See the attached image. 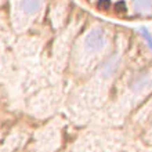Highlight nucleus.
Here are the masks:
<instances>
[{
  "mask_svg": "<svg viewBox=\"0 0 152 152\" xmlns=\"http://www.w3.org/2000/svg\"><path fill=\"white\" fill-rule=\"evenodd\" d=\"M61 144L60 129L56 126L44 127L35 137V147L36 152H56Z\"/></svg>",
  "mask_w": 152,
  "mask_h": 152,
  "instance_id": "39448f33",
  "label": "nucleus"
},
{
  "mask_svg": "<svg viewBox=\"0 0 152 152\" xmlns=\"http://www.w3.org/2000/svg\"><path fill=\"white\" fill-rule=\"evenodd\" d=\"M122 66H123V48L122 46H116L113 51L111 50L108 56L96 66V72L93 76L94 84L102 87L113 82L122 71Z\"/></svg>",
  "mask_w": 152,
  "mask_h": 152,
  "instance_id": "20e7f679",
  "label": "nucleus"
},
{
  "mask_svg": "<svg viewBox=\"0 0 152 152\" xmlns=\"http://www.w3.org/2000/svg\"><path fill=\"white\" fill-rule=\"evenodd\" d=\"M46 0H12L11 20L17 31L28 29L43 14Z\"/></svg>",
  "mask_w": 152,
  "mask_h": 152,
  "instance_id": "7ed1b4c3",
  "label": "nucleus"
},
{
  "mask_svg": "<svg viewBox=\"0 0 152 152\" xmlns=\"http://www.w3.org/2000/svg\"><path fill=\"white\" fill-rule=\"evenodd\" d=\"M144 140L149 144H152V116L148 120V123L144 126Z\"/></svg>",
  "mask_w": 152,
  "mask_h": 152,
  "instance_id": "0eeeda50",
  "label": "nucleus"
},
{
  "mask_svg": "<svg viewBox=\"0 0 152 152\" xmlns=\"http://www.w3.org/2000/svg\"><path fill=\"white\" fill-rule=\"evenodd\" d=\"M132 10L137 15H149L152 12V0H132Z\"/></svg>",
  "mask_w": 152,
  "mask_h": 152,
  "instance_id": "423d86ee",
  "label": "nucleus"
},
{
  "mask_svg": "<svg viewBox=\"0 0 152 152\" xmlns=\"http://www.w3.org/2000/svg\"><path fill=\"white\" fill-rule=\"evenodd\" d=\"M1 3H3V0H0V4H1Z\"/></svg>",
  "mask_w": 152,
  "mask_h": 152,
  "instance_id": "6e6552de",
  "label": "nucleus"
},
{
  "mask_svg": "<svg viewBox=\"0 0 152 152\" xmlns=\"http://www.w3.org/2000/svg\"><path fill=\"white\" fill-rule=\"evenodd\" d=\"M149 96H152V68L142 66L134 69L126 77L120 96V105L126 111L134 109Z\"/></svg>",
  "mask_w": 152,
  "mask_h": 152,
  "instance_id": "f03ea898",
  "label": "nucleus"
},
{
  "mask_svg": "<svg viewBox=\"0 0 152 152\" xmlns=\"http://www.w3.org/2000/svg\"><path fill=\"white\" fill-rule=\"evenodd\" d=\"M112 31L104 24H96L87 28L79 39L76 40L73 48L72 64L76 72L87 73L96 68L113 47Z\"/></svg>",
  "mask_w": 152,
  "mask_h": 152,
  "instance_id": "f257e3e1",
  "label": "nucleus"
}]
</instances>
